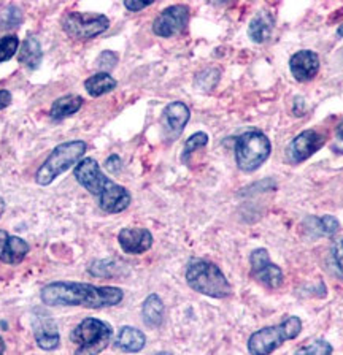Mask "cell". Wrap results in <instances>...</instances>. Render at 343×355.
I'll return each mask as SVG.
<instances>
[{"mask_svg": "<svg viewBox=\"0 0 343 355\" xmlns=\"http://www.w3.org/2000/svg\"><path fill=\"white\" fill-rule=\"evenodd\" d=\"M326 137L315 129H308L299 133L286 148V159L292 165L306 162L307 159L324 146Z\"/></svg>", "mask_w": 343, "mask_h": 355, "instance_id": "cell-11", "label": "cell"}, {"mask_svg": "<svg viewBox=\"0 0 343 355\" xmlns=\"http://www.w3.org/2000/svg\"><path fill=\"white\" fill-rule=\"evenodd\" d=\"M296 355H332V346L324 340H317L307 344V346L299 347Z\"/></svg>", "mask_w": 343, "mask_h": 355, "instance_id": "cell-27", "label": "cell"}, {"mask_svg": "<svg viewBox=\"0 0 343 355\" xmlns=\"http://www.w3.org/2000/svg\"><path fill=\"white\" fill-rule=\"evenodd\" d=\"M74 176L81 187L97 198L99 208L108 214L123 213L131 205V193L103 173L96 159H81L74 168Z\"/></svg>", "mask_w": 343, "mask_h": 355, "instance_id": "cell-2", "label": "cell"}, {"mask_svg": "<svg viewBox=\"0 0 343 355\" xmlns=\"http://www.w3.org/2000/svg\"><path fill=\"white\" fill-rule=\"evenodd\" d=\"M5 354V341H3V338L0 336V355H3Z\"/></svg>", "mask_w": 343, "mask_h": 355, "instance_id": "cell-37", "label": "cell"}, {"mask_svg": "<svg viewBox=\"0 0 343 355\" xmlns=\"http://www.w3.org/2000/svg\"><path fill=\"white\" fill-rule=\"evenodd\" d=\"M337 35H339V37H343V24L339 27V29H337Z\"/></svg>", "mask_w": 343, "mask_h": 355, "instance_id": "cell-38", "label": "cell"}, {"mask_svg": "<svg viewBox=\"0 0 343 355\" xmlns=\"http://www.w3.org/2000/svg\"><path fill=\"white\" fill-rule=\"evenodd\" d=\"M332 151L337 154H343V121L335 129V141L332 144Z\"/></svg>", "mask_w": 343, "mask_h": 355, "instance_id": "cell-31", "label": "cell"}, {"mask_svg": "<svg viewBox=\"0 0 343 355\" xmlns=\"http://www.w3.org/2000/svg\"><path fill=\"white\" fill-rule=\"evenodd\" d=\"M29 251V243L23 238L10 235L7 230H0V262L19 265L27 257Z\"/></svg>", "mask_w": 343, "mask_h": 355, "instance_id": "cell-14", "label": "cell"}, {"mask_svg": "<svg viewBox=\"0 0 343 355\" xmlns=\"http://www.w3.org/2000/svg\"><path fill=\"white\" fill-rule=\"evenodd\" d=\"M118 243L126 254L140 255L153 246V235L143 227H126L118 233Z\"/></svg>", "mask_w": 343, "mask_h": 355, "instance_id": "cell-12", "label": "cell"}, {"mask_svg": "<svg viewBox=\"0 0 343 355\" xmlns=\"http://www.w3.org/2000/svg\"><path fill=\"white\" fill-rule=\"evenodd\" d=\"M301 331L302 320L297 315H290L281 324L264 327L254 331L248 340V352L251 355H270L286 341L296 340Z\"/></svg>", "mask_w": 343, "mask_h": 355, "instance_id": "cell-5", "label": "cell"}, {"mask_svg": "<svg viewBox=\"0 0 343 355\" xmlns=\"http://www.w3.org/2000/svg\"><path fill=\"white\" fill-rule=\"evenodd\" d=\"M5 209H7V203H5L3 197H0V218H2V216H3Z\"/></svg>", "mask_w": 343, "mask_h": 355, "instance_id": "cell-36", "label": "cell"}, {"mask_svg": "<svg viewBox=\"0 0 343 355\" xmlns=\"http://www.w3.org/2000/svg\"><path fill=\"white\" fill-rule=\"evenodd\" d=\"M303 111H306V102H303L302 97H296L294 98V114L303 116Z\"/></svg>", "mask_w": 343, "mask_h": 355, "instance_id": "cell-35", "label": "cell"}, {"mask_svg": "<svg viewBox=\"0 0 343 355\" xmlns=\"http://www.w3.org/2000/svg\"><path fill=\"white\" fill-rule=\"evenodd\" d=\"M83 107V97L76 94H69V96L59 97L53 102L51 110H49V118L54 121H62L70 118L72 114L78 113Z\"/></svg>", "mask_w": 343, "mask_h": 355, "instance_id": "cell-19", "label": "cell"}, {"mask_svg": "<svg viewBox=\"0 0 343 355\" xmlns=\"http://www.w3.org/2000/svg\"><path fill=\"white\" fill-rule=\"evenodd\" d=\"M190 7L183 3L170 5L165 10L160 11L153 21L154 35L170 38L183 32L190 22Z\"/></svg>", "mask_w": 343, "mask_h": 355, "instance_id": "cell-9", "label": "cell"}, {"mask_svg": "<svg viewBox=\"0 0 343 355\" xmlns=\"http://www.w3.org/2000/svg\"><path fill=\"white\" fill-rule=\"evenodd\" d=\"M207 143H208L207 133L206 132H196L194 135H191L186 140L185 148H183V154H181V160H183L185 164H187V160H190L191 155L194 154L197 149L207 146Z\"/></svg>", "mask_w": 343, "mask_h": 355, "instance_id": "cell-24", "label": "cell"}, {"mask_svg": "<svg viewBox=\"0 0 343 355\" xmlns=\"http://www.w3.org/2000/svg\"><path fill=\"white\" fill-rule=\"evenodd\" d=\"M19 38L18 35H5L0 38V64L7 62L18 53Z\"/></svg>", "mask_w": 343, "mask_h": 355, "instance_id": "cell-25", "label": "cell"}, {"mask_svg": "<svg viewBox=\"0 0 343 355\" xmlns=\"http://www.w3.org/2000/svg\"><path fill=\"white\" fill-rule=\"evenodd\" d=\"M153 2H137V0H126L124 2V7L129 10V11H140V10H143V8H147V7H149V5H151Z\"/></svg>", "mask_w": 343, "mask_h": 355, "instance_id": "cell-33", "label": "cell"}, {"mask_svg": "<svg viewBox=\"0 0 343 355\" xmlns=\"http://www.w3.org/2000/svg\"><path fill=\"white\" fill-rule=\"evenodd\" d=\"M24 19L23 11L16 5H8L7 8L0 13V31H10L18 27Z\"/></svg>", "mask_w": 343, "mask_h": 355, "instance_id": "cell-23", "label": "cell"}, {"mask_svg": "<svg viewBox=\"0 0 343 355\" xmlns=\"http://www.w3.org/2000/svg\"><path fill=\"white\" fill-rule=\"evenodd\" d=\"M274 29V18L267 11H259V13L251 19L250 26H248V37L251 38L254 43H264L267 42L270 35H272Z\"/></svg>", "mask_w": 343, "mask_h": 355, "instance_id": "cell-20", "label": "cell"}, {"mask_svg": "<svg viewBox=\"0 0 343 355\" xmlns=\"http://www.w3.org/2000/svg\"><path fill=\"white\" fill-rule=\"evenodd\" d=\"M121 165H123V162H121V157L119 155H110V157L107 159V162H105V166L112 171V173H118V171L121 170Z\"/></svg>", "mask_w": 343, "mask_h": 355, "instance_id": "cell-32", "label": "cell"}, {"mask_svg": "<svg viewBox=\"0 0 343 355\" xmlns=\"http://www.w3.org/2000/svg\"><path fill=\"white\" fill-rule=\"evenodd\" d=\"M34 336L42 351H56L60 346V333L58 324L49 315H37L34 320Z\"/></svg>", "mask_w": 343, "mask_h": 355, "instance_id": "cell-16", "label": "cell"}, {"mask_svg": "<svg viewBox=\"0 0 343 355\" xmlns=\"http://www.w3.org/2000/svg\"><path fill=\"white\" fill-rule=\"evenodd\" d=\"M116 64H118V55L113 51H103L96 60V65L103 71V73H108L110 70H113Z\"/></svg>", "mask_w": 343, "mask_h": 355, "instance_id": "cell-29", "label": "cell"}, {"mask_svg": "<svg viewBox=\"0 0 343 355\" xmlns=\"http://www.w3.org/2000/svg\"><path fill=\"white\" fill-rule=\"evenodd\" d=\"M186 282L192 291L210 298H228L232 293V286L218 265L203 259L190 262L186 268Z\"/></svg>", "mask_w": 343, "mask_h": 355, "instance_id": "cell-3", "label": "cell"}, {"mask_svg": "<svg viewBox=\"0 0 343 355\" xmlns=\"http://www.w3.org/2000/svg\"><path fill=\"white\" fill-rule=\"evenodd\" d=\"M332 257H334L337 268H339L340 275L343 276V236L334 243V248H332Z\"/></svg>", "mask_w": 343, "mask_h": 355, "instance_id": "cell-30", "label": "cell"}, {"mask_svg": "<svg viewBox=\"0 0 343 355\" xmlns=\"http://www.w3.org/2000/svg\"><path fill=\"white\" fill-rule=\"evenodd\" d=\"M12 103V92L7 89H0V110H5Z\"/></svg>", "mask_w": 343, "mask_h": 355, "instance_id": "cell-34", "label": "cell"}, {"mask_svg": "<svg viewBox=\"0 0 343 355\" xmlns=\"http://www.w3.org/2000/svg\"><path fill=\"white\" fill-rule=\"evenodd\" d=\"M290 70L299 83L313 80L319 71V55L312 49H301L290 59Z\"/></svg>", "mask_w": 343, "mask_h": 355, "instance_id": "cell-13", "label": "cell"}, {"mask_svg": "<svg viewBox=\"0 0 343 355\" xmlns=\"http://www.w3.org/2000/svg\"><path fill=\"white\" fill-rule=\"evenodd\" d=\"M116 86H118V83L115 78L110 73H103V71H99L85 81V89L91 97H102L105 94L115 91Z\"/></svg>", "mask_w": 343, "mask_h": 355, "instance_id": "cell-22", "label": "cell"}, {"mask_svg": "<svg viewBox=\"0 0 343 355\" xmlns=\"http://www.w3.org/2000/svg\"><path fill=\"white\" fill-rule=\"evenodd\" d=\"M19 64H23L26 69L37 70L43 60V51L42 44L35 37H27L21 44L19 54H18Z\"/></svg>", "mask_w": 343, "mask_h": 355, "instance_id": "cell-21", "label": "cell"}, {"mask_svg": "<svg viewBox=\"0 0 343 355\" xmlns=\"http://www.w3.org/2000/svg\"><path fill=\"white\" fill-rule=\"evenodd\" d=\"M251 275L254 279H258L262 286L267 288H278L283 286L285 275L276 263L270 260L269 251L264 248L254 249L250 255Z\"/></svg>", "mask_w": 343, "mask_h": 355, "instance_id": "cell-10", "label": "cell"}, {"mask_svg": "<svg viewBox=\"0 0 343 355\" xmlns=\"http://www.w3.org/2000/svg\"><path fill=\"white\" fill-rule=\"evenodd\" d=\"M164 302L158 293H149L142 304V318L149 329H159L164 322Z\"/></svg>", "mask_w": 343, "mask_h": 355, "instance_id": "cell-18", "label": "cell"}, {"mask_svg": "<svg viewBox=\"0 0 343 355\" xmlns=\"http://www.w3.org/2000/svg\"><path fill=\"white\" fill-rule=\"evenodd\" d=\"M87 149L86 141L74 140L58 144L48 155L45 162L40 165V168L35 173V182L38 186H49L53 181H56L60 175L70 170L83 159Z\"/></svg>", "mask_w": 343, "mask_h": 355, "instance_id": "cell-4", "label": "cell"}, {"mask_svg": "<svg viewBox=\"0 0 343 355\" xmlns=\"http://www.w3.org/2000/svg\"><path fill=\"white\" fill-rule=\"evenodd\" d=\"M156 355H174V354H172V352H159Z\"/></svg>", "mask_w": 343, "mask_h": 355, "instance_id": "cell-39", "label": "cell"}, {"mask_svg": "<svg viewBox=\"0 0 343 355\" xmlns=\"http://www.w3.org/2000/svg\"><path fill=\"white\" fill-rule=\"evenodd\" d=\"M312 222H315V229L318 230L319 235H334L340 229V222L331 214H326L323 218H312Z\"/></svg>", "mask_w": 343, "mask_h": 355, "instance_id": "cell-26", "label": "cell"}, {"mask_svg": "<svg viewBox=\"0 0 343 355\" xmlns=\"http://www.w3.org/2000/svg\"><path fill=\"white\" fill-rule=\"evenodd\" d=\"M110 27V19L105 15L70 11L62 18V29L76 40H92Z\"/></svg>", "mask_w": 343, "mask_h": 355, "instance_id": "cell-8", "label": "cell"}, {"mask_svg": "<svg viewBox=\"0 0 343 355\" xmlns=\"http://www.w3.org/2000/svg\"><path fill=\"white\" fill-rule=\"evenodd\" d=\"M118 266H115V260H99L90 266V273L94 276L110 277L116 273Z\"/></svg>", "mask_w": 343, "mask_h": 355, "instance_id": "cell-28", "label": "cell"}, {"mask_svg": "<svg viewBox=\"0 0 343 355\" xmlns=\"http://www.w3.org/2000/svg\"><path fill=\"white\" fill-rule=\"evenodd\" d=\"M123 288L113 286H94L87 282L54 281L40 292V300L47 306H81L102 309L116 306L123 302Z\"/></svg>", "mask_w": 343, "mask_h": 355, "instance_id": "cell-1", "label": "cell"}, {"mask_svg": "<svg viewBox=\"0 0 343 355\" xmlns=\"http://www.w3.org/2000/svg\"><path fill=\"white\" fill-rule=\"evenodd\" d=\"M191 118V111L183 102H172L162 111V127L167 135L174 138L183 133L185 127Z\"/></svg>", "mask_w": 343, "mask_h": 355, "instance_id": "cell-15", "label": "cell"}, {"mask_svg": "<svg viewBox=\"0 0 343 355\" xmlns=\"http://www.w3.org/2000/svg\"><path fill=\"white\" fill-rule=\"evenodd\" d=\"M147 344V336L142 330L135 327H121L118 335L115 338V347L119 349L121 352L126 354H137L140 352Z\"/></svg>", "mask_w": 343, "mask_h": 355, "instance_id": "cell-17", "label": "cell"}, {"mask_svg": "<svg viewBox=\"0 0 343 355\" xmlns=\"http://www.w3.org/2000/svg\"><path fill=\"white\" fill-rule=\"evenodd\" d=\"M113 329L101 319L86 318L70 333V341L76 344L74 355H99L112 343Z\"/></svg>", "mask_w": 343, "mask_h": 355, "instance_id": "cell-6", "label": "cell"}, {"mask_svg": "<svg viewBox=\"0 0 343 355\" xmlns=\"http://www.w3.org/2000/svg\"><path fill=\"white\" fill-rule=\"evenodd\" d=\"M270 153L272 144L261 130H246L235 140V162L246 173L258 170L270 157Z\"/></svg>", "mask_w": 343, "mask_h": 355, "instance_id": "cell-7", "label": "cell"}]
</instances>
